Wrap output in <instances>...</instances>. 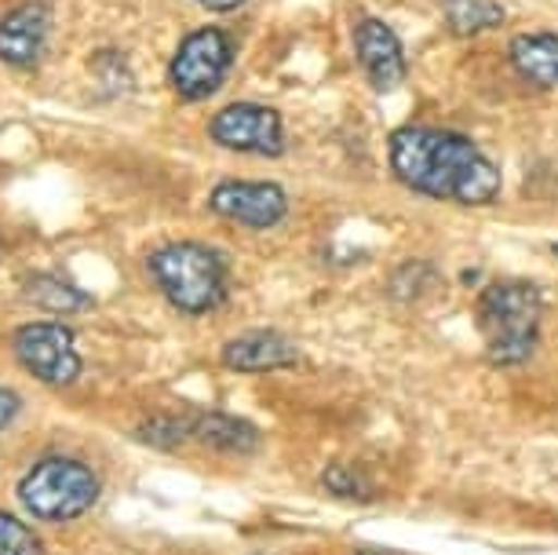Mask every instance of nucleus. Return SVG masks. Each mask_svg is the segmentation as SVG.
Masks as SVG:
<instances>
[{"label": "nucleus", "instance_id": "f257e3e1", "mask_svg": "<svg viewBox=\"0 0 558 555\" xmlns=\"http://www.w3.org/2000/svg\"><path fill=\"white\" fill-rule=\"evenodd\" d=\"M391 169L409 191L438 202L486 205L500 191V172L468 135L449 129H398L391 135Z\"/></svg>", "mask_w": 558, "mask_h": 555}, {"label": "nucleus", "instance_id": "f03ea898", "mask_svg": "<svg viewBox=\"0 0 558 555\" xmlns=\"http://www.w3.org/2000/svg\"><path fill=\"white\" fill-rule=\"evenodd\" d=\"M544 297L533 281H497L478 300L486 354L497 365H522L541 340Z\"/></svg>", "mask_w": 558, "mask_h": 555}, {"label": "nucleus", "instance_id": "7ed1b4c3", "mask_svg": "<svg viewBox=\"0 0 558 555\" xmlns=\"http://www.w3.org/2000/svg\"><path fill=\"white\" fill-rule=\"evenodd\" d=\"M150 275L172 307L208 314L227 300V264L202 242H172L150 256Z\"/></svg>", "mask_w": 558, "mask_h": 555}, {"label": "nucleus", "instance_id": "20e7f679", "mask_svg": "<svg viewBox=\"0 0 558 555\" xmlns=\"http://www.w3.org/2000/svg\"><path fill=\"white\" fill-rule=\"evenodd\" d=\"M19 500L40 522H73L99 500V475L77 457H45L19 479Z\"/></svg>", "mask_w": 558, "mask_h": 555}, {"label": "nucleus", "instance_id": "39448f33", "mask_svg": "<svg viewBox=\"0 0 558 555\" xmlns=\"http://www.w3.org/2000/svg\"><path fill=\"white\" fill-rule=\"evenodd\" d=\"M15 354L34 381L48 387H70L81 376L84 362L73 333L62 322L40 318L15 329Z\"/></svg>", "mask_w": 558, "mask_h": 555}, {"label": "nucleus", "instance_id": "423d86ee", "mask_svg": "<svg viewBox=\"0 0 558 555\" xmlns=\"http://www.w3.org/2000/svg\"><path fill=\"white\" fill-rule=\"evenodd\" d=\"M230 59H234V48H230V37L223 29L205 26L194 29L191 37L179 45L172 56V67H168V81H172L179 99H205L227 81Z\"/></svg>", "mask_w": 558, "mask_h": 555}, {"label": "nucleus", "instance_id": "0eeeda50", "mask_svg": "<svg viewBox=\"0 0 558 555\" xmlns=\"http://www.w3.org/2000/svg\"><path fill=\"white\" fill-rule=\"evenodd\" d=\"M213 140L227 150L241 154H263V157H278L286 150V124L281 113L259 102H234V107L219 110L213 124H208Z\"/></svg>", "mask_w": 558, "mask_h": 555}, {"label": "nucleus", "instance_id": "6e6552de", "mask_svg": "<svg viewBox=\"0 0 558 555\" xmlns=\"http://www.w3.org/2000/svg\"><path fill=\"white\" fill-rule=\"evenodd\" d=\"M208 205H213L216 216L234 219L241 227L267 230L286 219L289 194L281 191L278 183H267V180H223V183H216Z\"/></svg>", "mask_w": 558, "mask_h": 555}, {"label": "nucleus", "instance_id": "1a4fd4ad", "mask_svg": "<svg viewBox=\"0 0 558 555\" xmlns=\"http://www.w3.org/2000/svg\"><path fill=\"white\" fill-rule=\"evenodd\" d=\"M354 51L373 88L391 92L405 81V48L395 29L380 19H362L354 26Z\"/></svg>", "mask_w": 558, "mask_h": 555}, {"label": "nucleus", "instance_id": "9d476101", "mask_svg": "<svg viewBox=\"0 0 558 555\" xmlns=\"http://www.w3.org/2000/svg\"><path fill=\"white\" fill-rule=\"evenodd\" d=\"M48 45V8L29 0L0 19V59L15 70H34Z\"/></svg>", "mask_w": 558, "mask_h": 555}, {"label": "nucleus", "instance_id": "9b49d317", "mask_svg": "<svg viewBox=\"0 0 558 555\" xmlns=\"http://www.w3.org/2000/svg\"><path fill=\"white\" fill-rule=\"evenodd\" d=\"M296 362H300V348L274 329L241 333V337H234L223 348V365L234 373H274V370H292Z\"/></svg>", "mask_w": 558, "mask_h": 555}, {"label": "nucleus", "instance_id": "f8f14e48", "mask_svg": "<svg viewBox=\"0 0 558 555\" xmlns=\"http://www.w3.org/2000/svg\"><path fill=\"white\" fill-rule=\"evenodd\" d=\"M191 424V435L197 443L213 446V449H223V454H252L259 446V432L256 424L241 421V417H230V413H197Z\"/></svg>", "mask_w": 558, "mask_h": 555}, {"label": "nucleus", "instance_id": "ddd939ff", "mask_svg": "<svg viewBox=\"0 0 558 555\" xmlns=\"http://www.w3.org/2000/svg\"><path fill=\"white\" fill-rule=\"evenodd\" d=\"M511 62L522 77L541 88H558V37L555 34H522L511 40Z\"/></svg>", "mask_w": 558, "mask_h": 555}, {"label": "nucleus", "instance_id": "4468645a", "mask_svg": "<svg viewBox=\"0 0 558 555\" xmlns=\"http://www.w3.org/2000/svg\"><path fill=\"white\" fill-rule=\"evenodd\" d=\"M441 15L460 37H475L482 29H497L504 23V8L497 0H441Z\"/></svg>", "mask_w": 558, "mask_h": 555}, {"label": "nucleus", "instance_id": "2eb2a0df", "mask_svg": "<svg viewBox=\"0 0 558 555\" xmlns=\"http://www.w3.org/2000/svg\"><path fill=\"white\" fill-rule=\"evenodd\" d=\"M26 300L40 311L51 314H73L88 307V297L81 289H73L70 281H62L56 275H34L26 281Z\"/></svg>", "mask_w": 558, "mask_h": 555}, {"label": "nucleus", "instance_id": "dca6fc26", "mask_svg": "<svg viewBox=\"0 0 558 555\" xmlns=\"http://www.w3.org/2000/svg\"><path fill=\"white\" fill-rule=\"evenodd\" d=\"M0 555H45L37 530L12 511H0Z\"/></svg>", "mask_w": 558, "mask_h": 555}, {"label": "nucleus", "instance_id": "f3484780", "mask_svg": "<svg viewBox=\"0 0 558 555\" xmlns=\"http://www.w3.org/2000/svg\"><path fill=\"white\" fill-rule=\"evenodd\" d=\"M191 435V424L175 421V417H157V421H146L140 427V438L143 443H150L157 449H175L183 438Z\"/></svg>", "mask_w": 558, "mask_h": 555}, {"label": "nucleus", "instance_id": "a211bd4d", "mask_svg": "<svg viewBox=\"0 0 558 555\" xmlns=\"http://www.w3.org/2000/svg\"><path fill=\"white\" fill-rule=\"evenodd\" d=\"M322 483H325V490H329V494L347 497V500H362V497L368 494L365 479L357 475V471L347 468V464H332V468L322 475Z\"/></svg>", "mask_w": 558, "mask_h": 555}, {"label": "nucleus", "instance_id": "6ab92c4d", "mask_svg": "<svg viewBox=\"0 0 558 555\" xmlns=\"http://www.w3.org/2000/svg\"><path fill=\"white\" fill-rule=\"evenodd\" d=\"M19 410H23V402H19V395L12 391V387H0V432H4V427L15 421Z\"/></svg>", "mask_w": 558, "mask_h": 555}, {"label": "nucleus", "instance_id": "aec40b11", "mask_svg": "<svg viewBox=\"0 0 558 555\" xmlns=\"http://www.w3.org/2000/svg\"><path fill=\"white\" fill-rule=\"evenodd\" d=\"M202 8H208V12H230V8L245 4V0H197Z\"/></svg>", "mask_w": 558, "mask_h": 555}, {"label": "nucleus", "instance_id": "412c9836", "mask_svg": "<svg viewBox=\"0 0 558 555\" xmlns=\"http://www.w3.org/2000/svg\"><path fill=\"white\" fill-rule=\"evenodd\" d=\"M362 555H387V552H362Z\"/></svg>", "mask_w": 558, "mask_h": 555}, {"label": "nucleus", "instance_id": "4be33fe9", "mask_svg": "<svg viewBox=\"0 0 558 555\" xmlns=\"http://www.w3.org/2000/svg\"><path fill=\"white\" fill-rule=\"evenodd\" d=\"M555 256H558V245H555Z\"/></svg>", "mask_w": 558, "mask_h": 555}]
</instances>
